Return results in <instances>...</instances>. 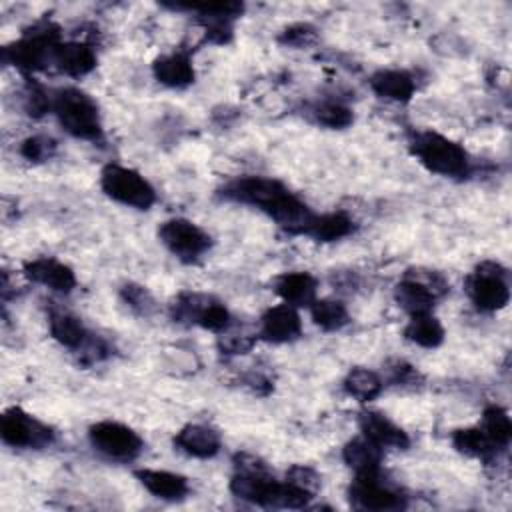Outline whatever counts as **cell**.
I'll return each instance as SVG.
<instances>
[{
	"mask_svg": "<svg viewBox=\"0 0 512 512\" xmlns=\"http://www.w3.org/2000/svg\"><path fill=\"white\" fill-rule=\"evenodd\" d=\"M274 292L290 306H310L316 300L318 282L310 272H284L274 278Z\"/></svg>",
	"mask_w": 512,
	"mask_h": 512,
	"instance_id": "20",
	"label": "cell"
},
{
	"mask_svg": "<svg viewBox=\"0 0 512 512\" xmlns=\"http://www.w3.org/2000/svg\"><path fill=\"white\" fill-rule=\"evenodd\" d=\"M102 192L124 206L148 210L156 202V190L136 170L122 164H106L100 172Z\"/></svg>",
	"mask_w": 512,
	"mask_h": 512,
	"instance_id": "5",
	"label": "cell"
},
{
	"mask_svg": "<svg viewBox=\"0 0 512 512\" xmlns=\"http://www.w3.org/2000/svg\"><path fill=\"white\" fill-rule=\"evenodd\" d=\"M404 338L422 348H438L444 342V326L432 312L412 314L404 328Z\"/></svg>",
	"mask_w": 512,
	"mask_h": 512,
	"instance_id": "23",
	"label": "cell"
},
{
	"mask_svg": "<svg viewBox=\"0 0 512 512\" xmlns=\"http://www.w3.org/2000/svg\"><path fill=\"white\" fill-rule=\"evenodd\" d=\"M466 292L480 312H496L504 308L510 300L506 270L492 260L478 264L466 278Z\"/></svg>",
	"mask_w": 512,
	"mask_h": 512,
	"instance_id": "7",
	"label": "cell"
},
{
	"mask_svg": "<svg viewBox=\"0 0 512 512\" xmlns=\"http://www.w3.org/2000/svg\"><path fill=\"white\" fill-rule=\"evenodd\" d=\"M348 500L354 508L360 510H400L406 506V500L400 492L392 490L380 480V474L356 476L348 488Z\"/></svg>",
	"mask_w": 512,
	"mask_h": 512,
	"instance_id": "11",
	"label": "cell"
},
{
	"mask_svg": "<svg viewBox=\"0 0 512 512\" xmlns=\"http://www.w3.org/2000/svg\"><path fill=\"white\" fill-rule=\"evenodd\" d=\"M314 40H316V30L310 24H294L280 34V42L294 48L310 46Z\"/></svg>",
	"mask_w": 512,
	"mask_h": 512,
	"instance_id": "35",
	"label": "cell"
},
{
	"mask_svg": "<svg viewBox=\"0 0 512 512\" xmlns=\"http://www.w3.org/2000/svg\"><path fill=\"white\" fill-rule=\"evenodd\" d=\"M136 480L156 498L162 500H182L190 492V482L186 476L168 472V470H156V468H140L134 472Z\"/></svg>",
	"mask_w": 512,
	"mask_h": 512,
	"instance_id": "16",
	"label": "cell"
},
{
	"mask_svg": "<svg viewBox=\"0 0 512 512\" xmlns=\"http://www.w3.org/2000/svg\"><path fill=\"white\" fill-rule=\"evenodd\" d=\"M310 316L316 326L322 330H340L350 322V314L344 302L334 300V298H316L310 306Z\"/></svg>",
	"mask_w": 512,
	"mask_h": 512,
	"instance_id": "27",
	"label": "cell"
},
{
	"mask_svg": "<svg viewBox=\"0 0 512 512\" xmlns=\"http://www.w3.org/2000/svg\"><path fill=\"white\" fill-rule=\"evenodd\" d=\"M448 292V282L440 272L426 268L406 270L394 288V298L410 316L430 312L434 302Z\"/></svg>",
	"mask_w": 512,
	"mask_h": 512,
	"instance_id": "6",
	"label": "cell"
},
{
	"mask_svg": "<svg viewBox=\"0 0 512 512\" xmlns=\"http://www.w3.org/2000/svg\"><path fill=\"white\" fill-rule=\"evenodd\" d=\"M358 424H360L362 436H366L368 440H372L380 448L406 450L410 446L408 434L382 412L362 410L360 418H358Z\"/></svg>",
	"mask_w": 512,
	"mask_h": 512,
	"instance_id": "14",
	"label": "cell"
},
{
	"mask_svg": "<svg viewBox=\"0 0 512 512\" xmlns=\"http://www.w3.org/2000/svg\"><path fill=\"white\" fill-rule=\"evenodd\" d=\"M354 228L356 224L346 212H328L320 216L316 214L306 234L312 236L316 242H336L350 236Z\"/></svg>",
	"mask_w": 512,
	"mask_h": 512,
	"instance_id": "24",
	"label": "cell"
},
{
	"mask_svg": "<svg viewBox=\"0 0 512 512\" xmlns=\"http://www.w3.org/2000/svg\"><path fill=\"white\" fill-rule=\"evenodd\" d=\"M222 196L262 210L290 234H306L316 216L280 180L266 176L236 178L222 188Z\"/></svg>",
	"mask_w": 512,
	"mask_h": 512,
	"instance_id": "1",
	"label": "cell"
},
{
	"mask_svg": "<svg viewBox=\"0 0 512 512\" xmlns=\"http://www.w3.org/2000/svg\"><path fill=\"white\" fill-rule=\"evenodd\" d=\"M154 78L168 86V88H186L194 82V64L188 52H170L164 56H158L152 64Z\"/></svg>",
	"mask_w": 512,
	"mask_h": 512,
	"instance_id": "18",
	"label": "cell"
},
{
	"mask_svg": "<svg viewBox=\"0 0 512 512\" xmlns=\"http://www.w3.org/2000/svg\"><path fill=\"white\" fill-rule=\"evenodd\" d=\"M230 322H232V316H230L228 308L222 302L210 298L208 304L204 306L196 326H200L204 330H210V332H226Z\"/></svg>",
	"mask_w": 512,
	"mask_h": 512,
	"instance_id": "31",
	"label": "cell"
},
{
	"mask_svg": "<svg viewBox=\"0 0 512 512\" xmlns=\"http://www.w3.org/2000/svg\"><path fill=\"white\" fill-rule=\"evenodd\" d=\"M480 428L498 450H504L510 444L512 424H510V416L504 408H500L496 404L486 406V410L482 414Z\"/></svg>",
	"mask_w": 512,
	"mask_h": 512,
	"instance_id": "28",
	"label": "cell"
},
{
	"mask_svg": "<svg viewBox=\"0 0 512 512\" xmlns=\"http://www.w3.org/2000/svg\"><path fill=\"white\" fill-rule=\"evenodd\" d=\"M344 462L356 472V476H368V474H380V462H382V448L368 440L366 436L350 440L342 448Z\"/></svg>",
	"mask_w": 512,
	"mask_h": 512,
	"instance_id": "21",
	"label": "cell"
},
{
	"mask_svg": "<svg viewBox=\"0 0 512 512\" xmlns=\"http://www.w3.org/2000/svg\"><path fill=\"white\" fill-rule=\"evenodd\" d=\"M48 326H50L52 338L70 350H78L90 336V332L84 328L80 318H76L70 312H62V310L50 312Z\"/></svg>",
	"mask_w": 512,
	"mask_h": 512,
	"instance_id": "22",
	"label": "cell"
},
{
	"mask_svg": "<svg viewBox=\"0 0 512 512\" xmlns=\"http://www.w3.org/2000/svg\"><path fill=\"white\" fill-rule=\"evenodd\" d=\"M90 444L102 456L116 462H130L138 458L144 448V440L130 426L114 420H102L88 430Z\"/></svg>",
	"mask_w": 512,
	"mask_h": 512,
	"instance_id": "8",
	"label": "cell"
},
{
	"mask_svg": "<svg viewBox=\"0 0 512 512\" xmlns=\"http://www.w3.org/2000/svg\"><path fill=\"white\" fill-rule=\"evenodd\" d=\"M160 242L178 260L192 264L198 262L212 246V238L198 224L186 218H170L158 228Z\"/></svg>",
	"mask_w": 512,
	"mask_h": 512,
	"instance_id": "9",
	"label": "cell"
},
{
	"mask_svg": "<svg viewBox=\"0 0 512 512\" xmlns=\"http://www.w3.org/2000/svg\"><path fill=\"white\" fill-rule=\"evenodd\" d=\"M56 140L46 134H34L22 140L20 144V156L28 162H46L56 154Z\"/></svg>",
	"mask_w": 512,
	"mask_h": 512,
	"instance_id": "30",
	"label": "cell"
},
{
	"mask_svg": "<svg viewBox=\"0 0 512 512\" xmlns=\"http://www.w3.org/2000/svg\"><path fill=\"white\" fill-rule=\"evenodd\" d=\"M408 146L412 156L434 174L446 178H464L470 172L468 152L444 134L420 130L412 134Z\"/></svg>",
	"mask_w": 512,
	"mask_h": 512,
	"instance_id": "2",
	"label": "cell"
},
{
	"mask_svg": "<svg viewBox=\"0 0 512 512\" xmlns=\"http://www.w3.org/2000/svg\"><path fill=\"white\" fill-rule=\"evenodd\" d=\"M312 116L318 124L326 126V128H334V130H340V128H346L354 122V114L348 106L340 104V102H334V100H326V102H318L314 108H312Z\"/></svg>",
	"mask_w": 512,
	"mask_h": 512,
	"instance_id": "29",
	"label": "cell"
},
{
	"mask_svg": "<svg viewBox=\"0 0 512 512\" xmlns=\"http://www.w3.org/2000/svg\"><path fill=\"white\" fill-rule=\"evenodd\" d=\"M370 88L380 98L392 102H408L416 92V80L406 70L382 68L370 76Z\"/></svg>",
	"mask_w": 512,
	"mask_h": 512,
	"instance_id": "19",
	"label": "cell"
},
{
	"mask_svg": "<svg viewBox=\"0 0 512 512\" xmlns=\"http://www.w3.org/2000/svg\"><path fill=\"white\" fill-rule=\"evenodd\" d=\"M286 480L292 482L294 486L310 492V494H316L318 488H320V476L314 468L310 466H304V464H296L292 468H288L286 472Z\"/></svg>",
	"mask_w": 512,
	"mask_h": 512,
	"instance_id": "34",
	"label": "cell"
},
{
	"mask_svg": "<svg viewBox=\"0 0 512 512\" xmlns=\"http://www.w3.org/2000/svg\"><path fill=\"white\" fill-rule=\"evenodd\" d=\"M260 338L274 342V344H284L292 342L302 334V320L300 314L296 312L294 306L290 304H278L270 306L262 318H260Z\"/></svg>",
	"mask_w": 512,
	"mask_h": 512,
	"instance_id": "13",
	"label": "cell"
},
{
	"mask_svg": "<svg viewBox=\"0 0 512 512\" xmlns=\"http://www.w3.org/2000/svg\"><path fill=\"white\" fill-rule=\"evenodd\" d=\"M24 276L36 284H42L46 288H50L52 292H60V294H68L76 288V274L74 270L50 256H40L34 260H28L22 268Z\"/></svg>",
	"mask_w": 512,
	"mask_h": 512,
	"instance_id": "12",
	"label": "cell"
},
{
	"mask_svg": "<svg viewBox=\"0 0 512 512\" xmlns=\"http://www.w3.org/2000/svg\"><path fill=\"white\" fill-rule=\"evenodd\" d=\"M24 108L30 116L38 118L52 110V94H48L40 84H28L24 92Z\"/></svg>",
	"mask_w": 512,
	"mask_h": 512,
	"instance_id": "33",
	"label": "cell"
},
{
	"mask_svg": "<svg viewBox=\"0 0 512 512\" xmlns=\"http://www.w3.org/2000/svg\"><path fill=\"white\" fill-rule=\"evenodd\" d=\"M120 294H122V300L132 308V310H136L138 314H150L156 306V302H154V298H152V294L144 288V286H138V284H124L122 286V290H120Z\"/></svg>",
	"mask_w": 512,
	"mask_h": 512,
	"instance_id": "32",
	"label": "cell"
},
{
	"mask_svg": "<svg viewBox=\"0 0 512 512\" xmlns=\"http://www.w3.org/2000/svg\"><path fill=\"white\" fill-rule=\"evenodd\" d=\"M60 44L58 28L54 24H42L26 32L20 40L2 48V58L6 64L22 72H36L52 64L54 48Z\"/></svg>",
	"mask_w": 512,
	"mask_h": 512,
	"instance_id": "4",
	"label": "cell"
},
{
	"mask_svg": "<svg viewBox=\"0 0 512 512\" xmlns=\"http://www.w3.org/2000/svg\"><path fill=\"white\" fill-rule=\"evenodd\" d=\"M174 446L192 458H212L220 452V434L204 424H186L174 436Z\"/></svg>",
	"mask_w": 512,
	"mask_h": 512,
	"instance_id": "15",
	"label": "cell"
},
{
	"mask_svg": "<svg viewBox=\"0 0 512 512\" xmlns=\"http://www.w3.org/2000/svg\"><path fill=\"white\" fill-rule=\"evenodd\" d=\"M388 376H390V382L396 384V386H410L414 388L416 384H420V374L414 366H410L408 362L404 360H396L388 366Z\"/></svg>",
	"mask_w": 512,
	"mask_h": 512,
	"instance_id": "36",
	"label": "cell"
},
{
	"mask_svg": "<svg viewBox=\"0 0 512 512\" xmlns=\"http://www.w3.org/2000/svg\"><path fill=\"white\" fill-rule=\"evenodd\" d=\"M52 66L66 76L80 78L96 68V52L86 42H60L54 48Z\"/></svg>",
	"mask_w": 512,
	"mask_h": 512,
	"instance_id": "17",
	"label": "cell"
},
{
	"mask_svg": "<svg viewBox=\"0 0 512 512\" xmlns=\"http://www.w3.org/2000/svg\"><path fill=\"white\" fill-rule=\"evenodd\" d=\"M52 112L60 126L74 138L98 142L104 134L98 104L80 88L56 90L52 94Z\"/></svg>",
	"mask_w": 512,
	"mask_h": 512,
	"instance_id": "3",
	"label": "cell"
},
{
	"mask_svg": "<svg viewBox=\"0 0 512 512\" xmlns=\"http://www.w3.org/2000/svg\"><path fill=\"white\" fill-rule=\"evenodd\" d=\"M452 444L454 448L470 458L488 460L496 454V446L488 440V436L482 432L480 426L474 428H458L452 432Z\"/></svg>",
	"mask_w": 512,
	"mask_h": 512,
	"instance_id": "26",
	"label": "cell"
},
{
	"mask_svg": "<svg viewBox=\"0 0 512 512\" xmlns=\"http://www.w3.org/2000/svg\"><path fill=\"white\" fill-rule=\"evenodd\" d=\"M0 436L4 444L12 448L42 450L54 442V430L18 406L4 410L0 418Z\"/></svg>",
	"mask_w": 512,
	"mask_h": 512,
	"instance_id": "10",
	"label": "cell"
},
{
	"mask_svg": "<svg viewBox=\"0 0 512 512\" xmlns=\"http://www.w3.org/2000/svg\"><path fill=\"white\" fill-rule=\"evenodd\" d=\"M256 338L248 334H222L220 336V350L226 354H246L254 346Z\"/></svg>",
	"mask_w": 512,
	"mask_h": 512,
	"instance_id": "37",
	"label": "cell"
},
{
	"mask_svg": "<svg viewBox=\"0 0 512 512\" xmlns=\"http://www.w3.org/2000/svg\"><path fill=\"white\" fill-rule=\"evenodd\" d=\"M344 390L348 396L356 398L358 402H370L374 398L380 396L382 388H384V382L382 378L370 370V368H352L346 378H344Z\"/></svg>",
	"mask_w": 512,
	"mask_h": 512,
	"instance_id": "25",
	"label": "cell"
}]
</instances>
